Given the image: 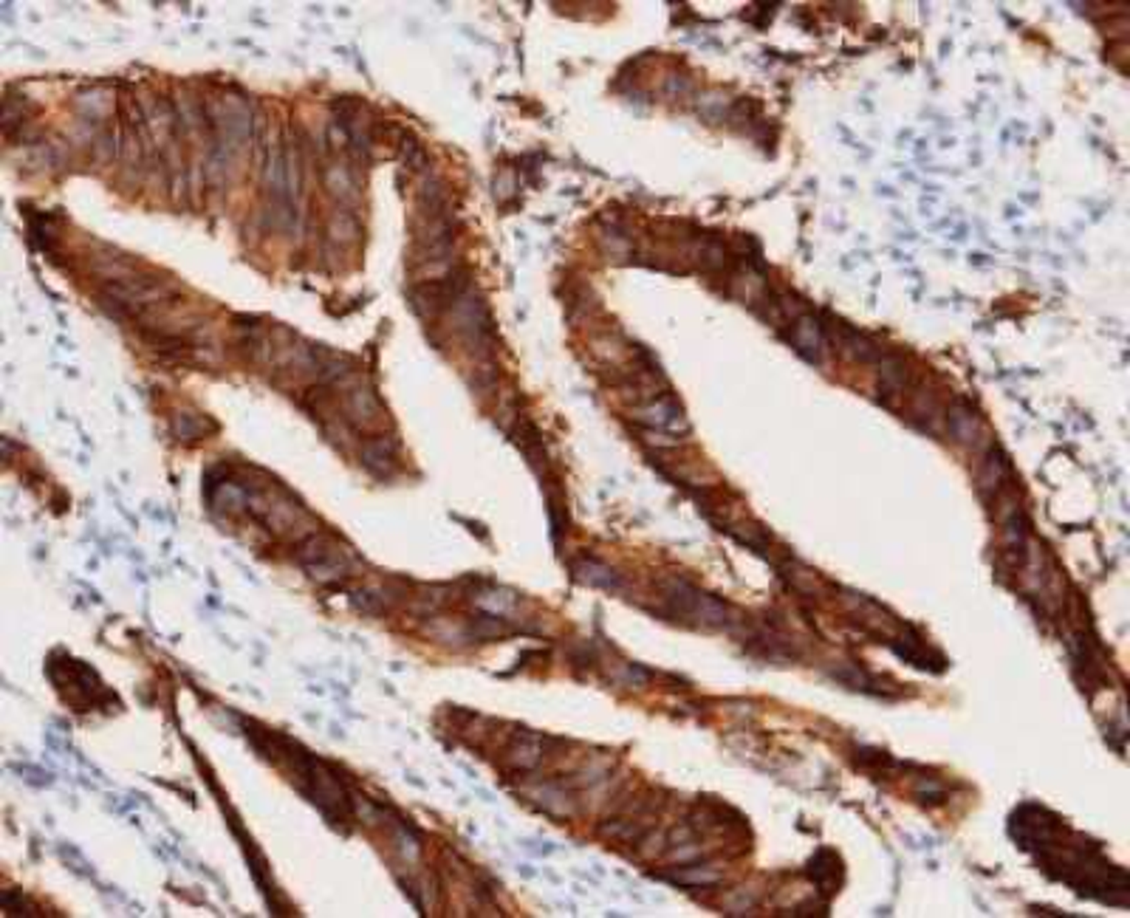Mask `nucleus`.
<instances>
[{
    "instance_id": "8",
    "label": "nucleus",
    "mask_w": 1130,
    "mask_h": 918,
    "mask_svg": "<svg viewBox=\"0 0 1130 918\" xmlns=\"http://www.w3.org/2000/svg\"><path fill=\"white\" fill-rule=\"evenodd\" d=\"M946 424H950L953 438L961 441V444H966V447H975V444L984 438V424H981V418L975 416L966 405H956L950 413H946Z\"/></svg>"
},
{
    "instance_id": "4",
    "label": "nucleus",
    "mask_w": 1130,
    "mask_h": 918,
    "mask_svg": "<svg viewBox=\"0 0 1130 918\" xmlns=\"http://www.w3.org/2000/svg\"><path fill=\"white\" fill-rule=\"evenodd\" d=\"M791 345L797 348L808 362L819 364L822 356H826V333H822V325L814 317H794L791 333H788Z\"/></svg>"
},
{
    "instance_id": "1",
    "label": "nucleus",
    "mask_w": 1130,
    "mask_h": 918,
    "mask_svg": "<svg viewBox=\"0 0 1130 918\" xmlns=\"http://www.w3.org/2000/svg\"><path fill=\"white\" fill-rule=\"evenodd\" d=\"M661 594L664 599L676 607L679 619H695V625H704V628H732V610L718 602L715 596L704 594L701 588H695L692 583L681 576H670L661 583Z\"/></svg>"
},
{
    "instance_id": "10",
    "label": "nucleus",
    "mask_w": 1130,
    "mask_h": 918,
    "mask_svg": "<svg viewBox=\"0 0 1130 918\" xmlns=\"http://www.w3.org/2000/svg\"><path fill=\"white\" fill-rule=\"evenodd\" d=\"M509 757L521 769H534L537 763L543 760V741L537 738V734H517L514 746L509 749Z\"/></svg>"
},
{
    "instance_id": "9",
    "label": "nucleus",
    "mask_w": 1130,
    "mask_h": 918,
    "mask_svg": "<svg viewBox=\"0 0 1130 918\" xmlns=\"http://www.w3.org/2000/svg\"><path fill=\"white\" fill-rule=\"evenodd\" d=\"M574 571H576L579 579H583V583H588V586H597V588H605V591H622L619 574H617L614 568L597 563V560H579V563L574 565Z\"/></svg>"
},
{
    "instance_id": "3",
    "label": "nucleus",
    "mask_w": 1130,
    "mask_h": 918,
    "mask_svg": "<svg viewBox=\"0 0 1130 918\" xmlns=\"http://www.w3.org/2000/svg\"><path fill=\"white\" fill-rule=\"evenodd\" d=\"M636 421L650 427V430L673 433V436L690 430V424H687L681 407H676L670 399H656V402H650V405H645V407H639V410H636Z\"/></svg>"
},
{
    "instance_id": "16",
    "label": "nucleus",
    "mask_w": 1130,
    "mask_h": 918,
    "mask_svg": "<svg viewBox=\"0 0 1130 918\" xmlns=\"http://www.w3.org/2000/svg\"><path fill=\"white\" fill-rule=\"evenodd\" d=\"M670 879L679 881V884H701V887L721 881V876H718L715 871H704V868H684V871L673 873Z\"/></svg>"
},
{
    "instance_id": "6",
    "label": "nucleus",
    "mask_w": 1130,
    "mask_h": 918,
    "mask_svg": "<svg viewBox=\"0 0 1130 918\" xmlns=\"http://www.w3.org/2000/svg\"><path fill=\"white\" fill-rule=\"evenodd\" d=\"M343 407H345V416L351 421L362 424V427H374V424L382 421V405L376 399V393L368 390V387H362V385H356L345 393Z\"/></svg>"
},
{
    "instance_id": "15",
    "label": "nucleus",
    "mask_w": 1130,
    "mask_h": 918,
    "mask_svg": "<svg viewBox=\"0 0 1130 918\" xmlns=\"http://www.w3.org/2000/svg\"><path fill=\"white\" fill-rule=\"evenodd\" d=\"M537 803H540V808H545L548 814H557V817H568L571 814V803H568V797L563 791H557V788H552V786H543L537 794Z\"/></svg>"
},
{
    "instance_id": "14",
    "label": "nucleus",
    "mask_w": 1130,
    "mask_h": 918,
    "mask_svg": "<svg viewBox=\"0 0 1130 918\" xmlns=\"http://www.w3.org/2000/svg\"><path fill=\"white\" fill-rule=\"evenodd\" d=\"M514 602H517V599H514V594L501 591V588L483 591V594H478V599H475V605H478V607H483L490 617H503V614H509V610L514 607Z\"/></svg>"
},
{
    "instance_id": "7",
    "label": "nucleus",
    "mask_w": 1130,
    "mask_h": 918,
    "mask_svg": "<svg viewBox=\"0 0 1130 918\" xmlns=\"http://www.w3.org/2000/svg\"><path fill=\"white\" fill-rule=\"evenodd\" d=\"M1009 480H1012L1009 461H1006V455H1003L998 447H992V449H989V455H987V461H984L981 478H978V483H981V492H984V495H995V498H1000V495H1003V489L1009 486Z\"/></svg>"
},
{
    "instance_id": "11",
    "label": "nucleus",
    "mask_w": 1130,
    "mask_h": 918,
    "mask_svg": "<svg viewBox=\"0 0 1130 918\" xmlns=\"http://www.w3.org/2000/svg\"><path fill=\"white\" fill-rule=\"evenodd\" d=\"M212 430H216V424L206 421V418L198 416V413H178V416L173 418V433L181 436L185 441H198V438H204V436L212 433Z\"/></svg>"
},
{
    "instance_id": "5",
    "label": "nucleus",
    "mask_w": 1130,
    "mask_h": 918,
    "mask_svg": "<svg viewBox=\"0 0 1130 918\" xmlns=\"http://www.w3.org/2000/svg\"><path fill=\"white\" fill-rule=\"evenodd\" d=\"M322 181H325V190L337 198L345 206H354L359 201V181L354 167H348L345 162H333L322 170Z\"/></svg>"
},
{
    "instance_id": "13",
    "label": "nucleus",
    "mask_w": 1130,
    "mask_h": 918,
    "mask_svg": "<svg viewBox=\"0 0 1130 918\" xmlns=\"http://www.w3.org/2000/svg\"><path fill=\"white\" fill-rule=\"evenodd\" d=\"M328 235H331L333 240H340V243L356 240V235H359V221H356L354 212H348V209L333 212L331 221H328Z\"/></svg>"
},
{
    "instance_id": "12",
    "label": "nucleus",
    "mask_w": 1130,
    "mask_h": 918,
    "mask_svg": "<svg viewBox=\"0 0 1130 918\" xmlns=\"http://www.w3.org/2000/svg\"><path fill=\"white\" fill-rule=\"evenodd\" d=\"M393 447L390 444H385V438H376V441H368L362 447V464L368 467V470H374V472H385L387 467H393Z\"/></svg>"
},
{
    "instance_id": "2",
    "label": "nucleus",
    "mask_w": 1130,
    "mask_h": 918,
    "mask_svg": "<svg viewBox=\"0 0 1130 918\" xmlns=\"http://www.w3.org/2000/svg\"><path fill=\"white\" fill-rule=\"evenodd\" d=\"M297 563L309 571L312 579L317 583L328 586V583H340V579L351 576L354 568V557L348 551L340 548V543L333 537L325 534H309L300 545H297Z\"/></svg>"
}]
</instances>
